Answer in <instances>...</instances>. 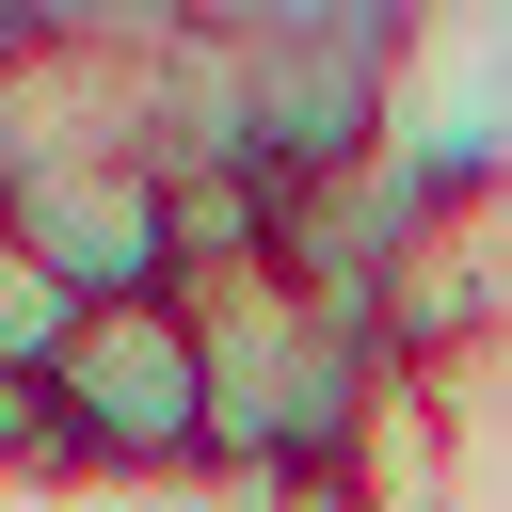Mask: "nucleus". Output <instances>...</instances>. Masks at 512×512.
Segmentation results:
<instances>
[{"label": "nucleus", "instance_id": "1", "mask_svg": "<svg viewBox=\"0 0 512 512\" xmlns=\"http://www.w3.org/2000/svg\"><path fill=\"white\" fill-rule=\"evenodd\" d=\"M192 336H208V464L240 480H320V464H368L400 368H384V320L304 288L288 256H224V272H176Z\"/></svg>", "mask_w": 512, "mask_h": 512}, {"label": "nucleus", "instance_id": "2", "mask_svg": "<svg viewBox=\"0 0 512 512\" xmlns=\"http://www.w3.org/2000/svg\"><path fill=\"white\" fill-rule=\"evenodd\" d=\"M48 416H64L80 480H192L208 464V336H192V304L176 288L80 304V336L48 368Z\"/></svg>", "mask_w": 512, "mask_h": 512}, {"label": "nucleus", "instance_id": "5", "mask_svg": "<svg viewBox=\"0 0 512 512\" xmlns=\"http://www.w3.org/2000/svg\"><path fill=\"white\" fill-rule=\"evenodd\" d=\"M256 512H384L352 464H320V480H256Z\"/></svg>", "mask_w": 512, "mask_h": 512}, {"label": "nucleus", "instance_id": "3", "mask_svg": "<svg viewBox=\"0 0 512 512\" xmlns=\"http://www.w3.org/2000/svg\"><path fill=\"white\" fill-rule=\"evenodd\" d=\"M16 240L80 304H144V288H176V176L160 160H48L16 192Z\"/></svg>", "mask_w": 512, "mask_h": 512}, {"label": "nucleus", "instance_id": "4", "mask_svg": "<svg viewBox=\"0 0 512 512\" xmlns=\"http://www.w3.org/2000/svg\"><path fill=\"white\" fill-rule=\"evenodd\" d=\"M0 480H16V496L80 480V464H64V416H48V384H16V368H0Z\"/></svg>", "mask_w": 512, "mask_h": 512}]
</instances>
